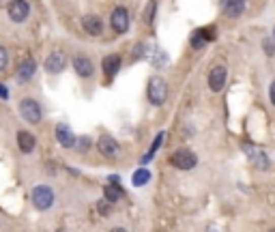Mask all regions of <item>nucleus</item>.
Instances as JSON below:
<instances>
[{"instance_id": "nucleus-6", "label": "nucleus", "mask_w": 275, "mask_h": 232, "mask_svg": "<svg viewBox=\"0 0 275 232\" xmlns=\"http://www.w3.org/2000/svg\"><path fill=\"white\" fill-rule=\"evenodd\" d=\"M97 146H99V153H101L104 157H110V159L118 157V153H121V148H118L116 140L112 136H101L97 142Z\"/></svg>"}, {"instance_id": "nucleus-24", "label": "nucleus", "mask_w": 275, "mask_h": 232, "mask_svg": "<svg viewBox=\"0 0 275 232\" xmlns=\"http://www.w3.org/2000/svg\"><path fill=\"white\" fill-rule=\"evenodd\" d=\"M80 150H88L90 146V138H78V144H76Z\"/></svg>"}, {"instance_id": "nucleus-13", "label": "nucleus", "mask_w": 275, "mask_h": 232, "mask_svg": "<svg viewBox=\"0 0 275 232\" xmlns=\"http://www.w3.org/2000/svg\"><path fill=\"white\" fill-rule=\"evenodd\" d=\"M121 65H123L121 56H118V54H110V56L104 58V73L108 78H114L118 71H121Z\"/></svg>"}, {"instance_id": "nucleus-11", "label": "nucleus", "mask_w": 275, "mask_h": 232, "mask_svg": "<svg viewBox=\"0 0 275 232\" xmlns=\"http://www.w3.org/2000/svg\"><path fill=\"white\" fill-rule=\"evenodd\" d=\"M82 26H84V30L88 34H93V37H97V34H101L104 32V20L99 15H86L84 20H82Z\"/></svg>"}, {"instance_id": "nucleus-23", "label": "nucleus", "mask_w": 275, "mask_h": 232, "mask_svg": "<svg viewBox=\"0 0 275 232\" xmlns=\"http://www.w3.org/2000/svg\"><path fill=\"white\" fill-rule=\"evenodd\" d=\"M9 65V54H7V50L0 46V71H5Z\"/></svg>"}, {"instance_id": "nucleus-25", "label": "nucleus", "mask_w": 275, "mask_h": 232, "mask_svg": "<svg viewBox=\"0 0 275 232\" xmlns=\"http://www.w3.org/2000/svg\"><path fill=\"white\" fill-rule=\"evenodd\" d=\"M269 97H271V103L275 105V80L271 82V88H269Z\"/></svg>"}, {"instance_id": "nucleus-4", "label": "nucleus", "mask_w": 275, "mask_h": 232, "mask_svg": "<svg viewBox=\"0 0 275 232\" xmlns=\"http://www.w3.org/2000/svg\"><path fill=\"white\" fill-rule=\"evenodd\" d=\"M20 114H22V119L24 121H28V123H32V125H37V123H41V105L37 103L35 99H24L22 103H20Z\"/></svg>"}, {"instance_id": "nucleus-27", "label": "nucleus", "mask_w": 275, "mask_h": 232, "mask_svg": "<svg viewBox=\"0 0 275 232\" xmlns=\"http://www.w3.org/2000/svg\"><path fill=\"white\" fill-rule=\"evenodd\" d=\"M99 211H101V213H108V211H110V207H106V204L101 202V204H99Z\"/></svg>"}, {"instance_id": "nucleus-28", "label": "nucleus", "mask_w": 275, "mask_h": 232, "mask_svg": "<svg viewBox=\"0 0 275 232\" xmlns=\"http://www.w3.org/2000/svg\"><path fill=\"white\" fill-rule=\"evenodd\" d=\"M112 232H127V230H123V228H114Z\"/></svg>"}, {"instance_id": "nucleus-21", "label": "nucleus", "mask_w": 275, "mask_h": 232, "mask_svg": "<svg viewBox=\"0 0 275 232\" xmlns=\"http://www.w3.org/2000/svg\"><path fill=\"white\" fill-rule=\"evenodd\" d=\"M161 140H163V133H159V136H157V140H155V142H153V146H151V153H149V155H146L144 159H151V157H153L155 153H157V150H159V144H161Z\"/></svg>"}, {"instance_id": "nucleus-2", "label": "nucleus", "mask_w": 275, "mask_h": 232, "mask_svg": "<svg viewBox=\"0 0 275 232\" xmlns=\"http://www.w3.org/2000/svg\"><path fill=\"white\" fill-rule=\"evenodd\" d=\"M32 204H35V209H39V211H48L54 204V191L48 185L35 187L32 189Z\"/></svg>"}, {"instance_id": "nucleus-10", "label": "nucleus", "mask_w": 275, "mask_h": 232, "mask_svg": "<svg viewBox=\"0 0 275 232\" xmlns=\"http://www.w3.org/2000/svg\"><path fill=\"white\" fill-rule=\"evenodd\" d=\"M65 67H67V56L62 54V52H52L48 60H45V69H48L50 73H60Z\"/></svg>"}, {"instance_id": "nucleus-7", "label": "nucleus", "mask_w": 275, "mask_h": 232, "mask_svg": "<svg viewBox=\"0 0 275 232\" xmlns=\"http://www.w3.org/2000/svg\"><path fill=\"white\" fill-rule=\"evenodd\" d=\"M30 13V7L28 3H24V0H13V3H9V17H11L13 22H24L26 17Z\"/></svg>"}, {"instance_id": "nucleus-5", "label": "nucleus", "mask_w": 275, "mask_h": 232, "mask_svg": "<svg viewBox=\"0 0 275 232\" xmlns=\"http://www.w3.org/2000/svg\"><path fill=\"white\" fill-rule=\"evenodd\" d=\"M110 24L116 32H127L129 28V13H127L125 7H116L112 11V17H110Z\"/></svg>"}, {"instance_id": "nucleus-8", "label": "nucleus", "mask_w": 275, "mask_h": 232, "mask_svg": "<svg viewBox=\"0 0 275 232\" xmlns=\"http://www.w3.org/2000/svg\"><path fill=\"white\" fill-rule=\"evenodd\" d=\"M226 78H228V73L224 67H213L209 73V88L213 93H219L226 86Z\"/></svg>"}, {"instance_id": "nucleus-29", "label": "nucleus", "mask_w": 275, "mask_h": 232, "mask_svg": "<svg viewBox=\"0 0 275 232\" xmlns=\"http://www.w3.org/2000/svg\"><path fill=\"white\" fill-rule=\"evenodd\" d=\"M56 232H67V230H65V228H58V230H56Z\"/></svg>"}, {"instance_id": "nucleus-12", "label": "nucleus", "mask_w": 275, "mask_h": 232, "mask_svg": "<svg viewBox=\"0 0 275 232\" xmlns=\"http://www.w3.org/2000/svg\"><path fill=\"white\" fill-rule=\"evenodd\" d=\"M73 69H76V73L80 78H90L93 75V71H95L93 62H90L88 56H76L73 58Z\"/></svg>"}, {"instance_id": "nucleus-17", "label": "nucleus", "mask_w": 275, "mask_h": 232, "mask_svg": "<svg viewBox=\"0 0 275 232\" xmlns=\"http://www.w3.org/2000/svg\"><path fill=\"white\" fill-rule=\"evenodd\" d=\"M149 181H151V172L146 170V168H140V170H135V172H133L131 183H133L135 187H144Z\"/></svg>"}, {"instance_id": "nucleus-19", "label": "nucleus", "mask_w": 275, "mask_h": 232, "mask_svg": "<svg viewBox=\"0 0 275 232\" xmlns=\"http://www.w3.org/2000/svg\"><path fill=\"white\" fill-rule=\"evenodd\" d=\"M209 39H213V32H207V30H198L194 37H191V46H194L196 50L198 48H202L204 43L209 41Z\"/></svg>"}, {"instance_id": "nucleus-22", "label": "nucleus", "mask_w": 275, "mask_h": 232, "mask_svg": "<svg viewBox=\"0 0 275 232\" xmlns=\"http://www.w3.org/2000/svg\"><path fill=\"white\" fill-rule=\"evenodd\" d=\"M262 50L267 52L269 56H273V54H275V43H273V39H264V41H262Z\"/></svg>"}, {"instance_id": "nucleus-16", "label": "nucleus", "mask_w": 275, "mask_h": 232, "mask_svg": "<svg viewBox=\"0 0 275 232\" xmlns=\"http://www.w3.org/2000/svg\"><path fill=\"white\" fill-rule=\"evenodd\" d=\"M245 153H247V157H252V159H254V164L258 166L260 170L269 168V159H267V155H264L262 150H258L256 146H245Z\"/></svg>"}, {"instance_id": "nucleus-9", "label": "nucleus", "mask_w": 275, "mask_h": 232, "mask_svg": "<svg viewBox=\"0 0 275 232\" xmlns=\"http://www.w3.org/2000/svg\"><path fill=\"white\" fill-rule=\"evenodd\" d=\"M56 140L65 148H73L78 144V138H76V133L71 131L69 125H58V127H56Z\"/></svg>"}, {"instance_id": "nucleus-1", "label": "nucleus", "mask_w": 275, "mask_h": 232, "mask_svg": "<svg viewBox=\"0 0 275 232\" xmlns=\"http://www.w3.org/2000/svg\"><path fill=\"white\" fill-rule=\"evenodd\" d=\"M170 164H172L174 168H179V170H191V168H196L198 157L191 153L189 148H179L177 153H172Z\"/></svg>"}, {"instance_id": "nucleus-15", "label": "nucleus", "mask_w": 275, "mask_h": 232, "mask_svg": "<svg viewBox=\"0 0 275 232\" xmlns=\"http://www.w3.org/2000/svg\"><path fill=\"white\" fill-rule=\"evenodd\" d=\"M17 146H20L22 153H32L35 146H37V140H35L32 133L20 131V133H17Z\"/></svg>"}, {"instance_id": "nucleus-26", "label": "nucleus", "mask_w": 275, "mask_h": 232, "mask_svg": "<svg viewBox=\"0 0 275 232\" xmlns=\"http://www.w3.org/2000/svg\"><path fill=\"white\" fill-rule=\"evenodd\" d=\"M0 97H3V99H9V91H7L3 84H0Z\"/></svg>"}, {"instance_id": "nucleus-18", "label": "nucleus", "mask_w": 275, "mask_h": 232, "mask_svg": "<svg viewBox=\"0 0 275 232\" xmlns=\"http://www.w3.org/2000/svg\"><path fill=\"white\" fill-rule=\"evenodd\" d=\"M224 9H226V15L236 17V15H241V13H243L245 3H241V0H232V3H226Z\"/></svg>"}, {"instance_id": "nucleus-3", "label": "nucleus", "mask_w": 275, "mask_h": 232, "mask_svg": "<svg viewBox=\"0 0 275 232\" xmlns=\"http://www.w3.org/2000/svg\"><path fill=\"white\" fill-rule=\"evenodd\" d=\"M168 99V84L161 78H153L149 82V101L153 105H161Z\"/></svg>"}, {"instance_id": "nucleus-14", "label": "nucleus", "mask_w": 275, "mask_h": 232, "mask_svg": "<svg viewBox=\"0 0 275 232\" xmlns=\"http://www.w3.org/2000/svg\"><path fill=\"white\" fill-rule=\"evenodd\" d=\"M35 71H37V62L32 58H26L20 67H17V80L24 84V82H28V80L35 75Z\"/></svg>"}, {"instance_id": "nucleus-20", "label": "nucleus", "mask_w": 275, "mask_h": 232, "mask_svg": "<svg viewBox=\"0 0 275 232\" xmlns=\"http://www.w3.org/2000/svg\"><path fill=\"white\" fill-rule=\"evenodd\" d=\"M104 194H106V200L108 202H116V200H121V196H123V189L118 185H108L106 189H104Z\"/></svg>"}]
</instances>
